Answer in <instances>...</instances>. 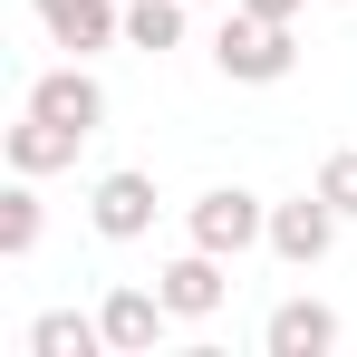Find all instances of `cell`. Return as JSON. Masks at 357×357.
Returning a JSON list of instances; mask_svg holds the SVG:
<instances>
[{"instance_id":"obj_1","label":"cell","mask_w":357,"mask_h":357,"mask_svg":"<svg viewBox=\"0 0 357 357\" xmlns=\"http://www.w3.org/2000/svg\"><path fill=\"white\" fill-rule=\"evenodd\" d=\"M213 68H222V77H241V87H280V77L299 68L290 20H261V10L222 0V29H213Z\"/></svg>"},{"instance_id":"obj_2","label":"cell","mask_w":357,"mask_h":357,"mask_svg":"<svg viewBox=\"0 0 357 357\" xmlns=\"http://www.w3.org/2000/svg\"><path fill=\"white\" fill-rule=\"evenodd\" d=\"M183 232L203 241V251H222V261H241L251 241H271V203H261V193H241V183H213V193H193Z\"/></svg>"},{"instance_id":"obj_3","label":"cell","mask_w":357,"mask_h":357,"mask_svg":"<svg viewBox=\"0 0 357 357\" xmlns=\"http://www.w3.org/2000/svg\"><path fill=\"white\" fill-rule=\"evenodd\" d=\"M338 222H348V213L309 183V193H290V203H271V251H280L290 271H319V261L338 251Z\"/></svg>"},{"instance_id":"obj_4","label":"cell","mask_w":357,"mask_h":357,"mask_svg":"<svg viewBox=\"0 0 357 357\" xmlns=\"http://www.w3.org/2000/svg\"><path fill=\"white\" fill-rule=\"evenodd\" d=\"M97 319H107V348H116V357H155L165 328H174L165 290H135V280H116V290L97 299Z\"/></svg>"},{"instance_id":"obj_5","label":"cell","mask_w":357,"mask_h":357,"mask_svg":"<svg viewBox=\"0 0 357 357\" xmlns=\"http://www.w3.org/2000/svg\"><path fill=\"white\" fill-rule=\"evenodd\" d=\"M29 10H39V29L59 39L68 59H97V49L126 39V0H29Z\"/></svg>"},{"instance_id":"obj_6","label":"cell","mask_w":357,"mask_h":357,"mask_svg":"<svg viewBox=\"0 0 357 357\" xmlns=\"http://www.w3.org/2000/svg\"><path fill=\"white\" fill-rule=\"evenodd\" d=\"M87 222H97L107 241H145V232H155V174H135V165L97 174V193H87Z\"/></svg>"},{"instance_id":"obj_7","label":"cell","mask_w":357,"mask_h":357,"mask_svg":"<svg viewBox=\"0 0 357 357\" xmlns=\"http://www.w3.org/2000/svg\"><path fill=\"white\" fill-rule=\"evenodd\" d=\"M29 116H59V126H77V135H97V126H107V87L87 77V59H68V68H49V77H29Z\"/></svg>"},{"instance_id":"obj_8","label":"cell","mask_w":357,"mask_h":357,"mask_svg":"<svg viewBox=\"0 0 357 357\" xmlns=\"http://www.w3.org/2000/svg\"><path fill=\"white\" fill-rule=\"evenodd\" d=\"M155 290H165V309H174L183 328H193V319H213V309L232 299V280H222V251H203V241H193L183 261H165V271H155Z\"/></svg>"},{"instance_id":"obj_9","label":"cell","mask_w":357,"mask_h":357,"mask_svg":"<svg viewBox=\"0 0 357 357\" xmlns=\"http://www.w3.org/2000/svg\"><path fill=\"white\" fill-rule=\"evenodd\" d=\"M338 338H348V328H338V309H328V299H280V309H271V328H261V348H271V357H328Z\"/></svg>"},{"instance_id":"obj_10","label":"cell","mask_w":357,"mask_h":357,"mask_svg":"<svg viewBox=\"0 0 357 357\" xmlns=\"http://www.w3.org/2000/svg\"><path fill=\"white\" fill-rule=\"evenodd\" d=\"M77 145H87V135H77V126H59V116H20L10 126V135H0V155H10V174H59V165H77Z\"/></svg>"},{"instance_id":"obj_11","label":"cell","mask_w":357,"mask_h":357,"mask_svg":"<svg viewBox=\"0 0 357 357\" xmlns=\"http://www.w3.org/2000/svg\"><path fill=\"white\" fill-rule=\"evenodd\" d=\"M107 348V319H77V309H49L29 328V357H97Z\"/></svg>"},{"instance_id":"obj_12","label":"cell","mask_w":357,"mask_h":357,"mask_svg":"<svg viewBox=\"0 0 357 357\" xmlns=\"http://www.w3.org/2000/svg\"><path fill=\"white\" fill-rule=\"evenodd\" d=\"M183 39V0H126V49H174Z\"/></svg>"},{"instance_id":"obj_13","label":"cell","mask_w":357,"mask_h":357,"mask_svg":"<svg viewBox=\"0 0 357 357\" xmlns=\"http://www.w3.org/2000/svg\"><path fill=\"white\" fill-rule=\"evenodd\" d=\"M0 251L20 261V251H39V193H29V174L0 193Z\"/></svg>"},{"instance_id":"obj_14","label":"cell","mask_w":357,"mask_h":357,"mask_svg":"<svg viewBox=\"0 0 357 357\" xmlns=\"http://www.w3.org/2000/svg\"><path fill=\"white\" fill-rule=\"evenodd\" d=\"M319 193H328V203H338V213L357 222V145H338V155L319 165Z\"/></svg>"},{"instance_id":"obj_15","label":"cell","mask_w":357,"mask_h":357,"mask_svg":"<svg viewBox=\"0 0 357 357\" xmlns=\"http://www.w3.org/2000/svg\"><path fill=\"white\" fill-rule=\"evenodd\" d=\"M241 10H261V20H299V0H241Z\"/></svg>"}]
</instances>
